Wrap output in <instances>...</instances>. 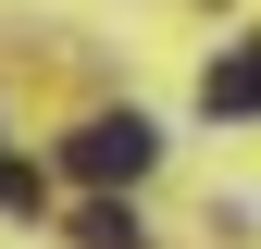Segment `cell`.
Here are the masks:
<instances>
[{"mask_svg":"<svg viewBox=\"0 0 261 249\" xmlns=\"http://www.w3.org/2000/svg\"><path fill=\"white\" fill-rule=\"evenodd\" d=\"M162 162V137H149V112H87L75 137H62V175H87V187H137Z\"/></svg>","mask_w":261,"mask_h":249,"instance_id":"obj_1","label":"cell"},{"mask_svg":"<svg viewBox=\"0 0 261 249\" xmlns=\"http://www.w3.org/2000/svg\"><path fill=\"white\" fill-rule=\"evenodd\" d=\"M199 112H261V38H249V50H224L212 75H199Z\"/></svg>","mask_w":261,"mask_h":249,"instance_id":"obj_2","label":"cell"},{"mask_svg":"<svg viewBox=\"0 0 261 249\" xmlns=\"http://www.w3.org/2000/svg\"><path fill=\"white\" fill-rule=\"evenodd\" d=\"M75 249H149V225H137L124 200H87V212H75Z\"/></svg>","mask_w":261,"mask_h":249,"instance_id":"obj_3","label":"cell"},{"mask_svg":"<svg viewBox=\"0 0 261 249\" xmlns=\"http://www.w3.org/2000/svg\"><path fill=\"white\" fill-rule=\"evenodd\" d=\"M38 200H50V175H38V162H0V212H38Z\"/></svg>","mask_w":261,"mask_h":249,"instance_id":"obj_4","label":"cell"}]
</instances>
